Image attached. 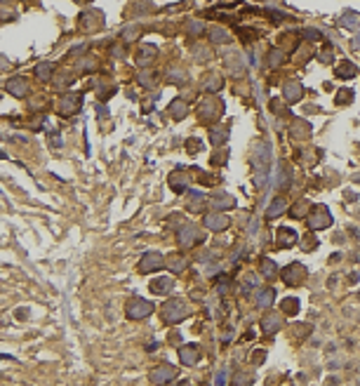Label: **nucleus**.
<instances>
[{"label": "nucleus", "mask_w": 360, "mask_h": 386, "mask_svg": "<svg viewBox=\"0 0 360 386\" xmlns=\"http://www.w3.org/2000/svg\"><path fill=\"white\" fill-rule=\"evenodd\" d=\"M301 36H304L306 40L320 42V40H322V31H318V28H304V31H301Z\"/></svg>", "instance_id": "48"}, {"label": "nucleus", "mask_w": 360, "mask_h": 386, "mask_svg": "<svg viewBox=\"0 0 360 386\" xmlns=\"http://www.w3.org/2000/svg\"><path fill=\"white\" fill-rule=\"evenodd\" d=\"M280 308H282V313H287V316H297V313H299V299L287 297V299L280 302Z\"/></svg>", "instance_id": "36"}, {"label": "nucleus", "mask_w": 360, "mask_h": 386, "mask_svg": "<svg viewBox=\"0 0 360 386\" xmlns=\"http://www.w3.org/2000/svg\"><path fill=\"white\" fill-rule=\"evenodd\" d=\"M210 139H212L214 146H221V144H226V142H228V130L224 127V125H221V127L217 125V127L210 130Z\"/></svg>", "instance_id": "31"}, {"label": "nucleus", "mask_w": 360, "mask_h": 386, "mask_svg": "<svg viewBox=\"0 0 360 386\" xmlns=\"http://www.w3.org/2000/svg\"><path fill=\"white\" fill-rule=\"evenodd\" d=\"M228 278L226 276H221V278H217V294H226L228 292Z\"/></svg>", "instance_id": "51"}, {"label": "nucleus", "mask_w": 360, "mask_h": 386, "mask_svg": "<svg viewBox=\"0 0 360 386\" xmlns=\"http://www.w3.org/2000/svg\"><path fill=\"white\" fill-rule=\"evenodd\" d=\"M351 45H353V50H360V36H356V38L351 40Z\"/></svg>", "instance_id": "63"}, {"label": "nucleus", "mask_w": 360, "mask_h": 386, "mask_svg": "<svg viewBox=\"0 0 360 386\" xmlns=\"http://www.w3.org/2000/svg\"><path fill=\"white\" fill-rule=\"evenodd\" d=\"M177 377V367L172 365H158L153 372H151V384H170Z\"/></svg>", "instance_id": "12"}, {"label": "nucleus", "mask_w": 360, "mask_h": 386, "mask_svg": "<svg viewBox=\"0 0 360 386\" xmlns=\"http://www.w3.org/2000/svg\"><path fill=\"white\" fill-rule=\"evenodd\" d=\"M202 31H205V26H202V21H198V19H191L186 24L188 36H202Z\"/></svg>", "instance_id": "44"}, {"label": "nucleus", "mask_w": 360, "mask_h": 386, "mask_svg": "<svg viewBox=\"0 0 360 386\" xmlns=\"http://www.w3.org/2000/svg\"><path fill=\"white\" fill-rule=\"evenodd\" d=\"M214 384H228V372H226V370H221V372L214 377Z\"/></svg>", "instance_id": "56"}, {"label": "nucleus", "mask_w": 360, "mask_h": 386, "mask_svg": "<svg viewBox=\"0 0 360 386\" xmlns=\"http://www.w3.org/2000/svg\"><path fill=\"white\" fill-rule=\"evenodd\" d=\"M156 73H151V71H144V73H141V76H139V82H141V85H144V87H153V85H156Z\"/></svg>", "instance_id": "50"}, {"label": "nucleus", "mask_w": 360, "mask_h": 386, "mask_svg": "<svg viewBox=\"0 0 360 386\" xmlns=\"http://www.w3.org/2000/svg\"><path fill=\"white\" fill-rule=\"evenodd\" d=\"M165 266L170 268L172 273H184V268H186V259H184L181 254H170V257L165 259Z\"/></svg>", "instance_id": "24"}, {"label": "nucleus", "mask_w": 360, "mask_h": 386, "mask_svg": "<svg viewBox=\"0 0 360 386\" xmlns=\"http://www.w3.org/2000/svg\"><path fill=\"white\" fill-rule=\"evenodd\" d=\"M193 54H196V61H207V59L212 57V52H210L207 47H202V45H196V47H193Z\"/></svg>", "instance_id": "47"}, {"label": "nucleus", "mask_w": 360, "mask_h": 386, "mask_svg": "<svg viewBox=\"0 0 360 386\" xmlns=\"http://www.w3.org/2000/svg\"><path fill=\"white\" fill-rule=\"evenodd\" d=\"M311 330H313L311 325H294V327H292V337L301 342V339H306L308 334H311Z\"/></svg>", "instance_id": "42"}, {"label": "nucleus", "mask_w": 360, "mask_h": 386, "mask_svg": "<svg viewBox=\"0 0 360 386\" xmlns=\"http://www.w3.org/2000/svg\"><path fill=\"white\" fill-rule=\"evenodd\" d=\"M271 144L268 142H261L259 146L254 148V167H257V174H254V184L259 188L266 186L268 182V167H271Z\"/></svg>", "instance_id": "1"}, {"label": "nucleus", "mask_w": 360, "mask_h": 386, "mask_svg": "<svg viewBox=\"0 0 360 386\" xmlns=\"http://www.w3.org/2000/svg\"><path fill=\"white\" fill-rule=\"evenodd\" d=\"M290 130H292V137H297V139H308L311 137V125L306 120H294Z\"/></svg>", "instance_id": "26"}, {"label": "nucleus", "mask_w": 360, "mask_h": 386, "mask_svg": "<svg viewBox=\"0 0 360 386\" xmlns=\"http://www.w3.org/2000/svg\"><path fill=\"white\" fill-rule=\"evenodd\" d=\"M80 106H82V97L76 92H68V94H64L61 102H59V113L71 116V113H78Z\"/></svg>", "instance_id": "11"}, {"label": "nucleus", "mask_w": 360, "mask_h": 386, "mask_svg": "<svg viewBox=\"0 0 360 386\" xmlns=\"http://www.w3.org/2000/svg\"><path fill=\"white\" fill-rule=\"evenodd\" d=\"M68 82H73V76H68V73H66V78L54 80V85H57V87H64V85H68Z\"/></svg>", "instance_id": "59"}, {"label": "nucleus", "mask_w": 360, "mask_h": 386, "mask_svg": "<svg viewBox=\"0 0 360 386\" xmlns=\"http://www.w3.org/2000/svg\"><path fill=\"white\" fill-rule=\"evenodd\" d=\"M191 316V306H188L184 299H170V302H165V306H162V320L167 323V325H177V323H181L184 318Z\"/></svg>", "instance_id": "2"}, {"label": "nucleus", "mask_w": 360, "mask_h": 386, "mask_svg": "<svg viewBox=\"0 0 360 386\" xmlns=\"http://www.w3.org/2000/svg\"><path fill=\"white\" fill-rule=\"evenodd\" d=\"M259 271H261V276H264V278H276V276H278V264H276V262H273V259H261V262H259Z\"/></svg>", "instance_id": "29"}, {"label": "nucleus", "mask_w": 360, "mask_h": 386, "mask_svg": "<svg viewBox=\"0 0 360 386\" xmlns=\"http://www.w3.org/2000/svg\"><path fill=\"white\" fill-rule=\"evenodd\" d=\"M52 73H54V66L50 64V61H42V64H38V66H36V78L42 80V82L52 78Z\"/></svg>", "instance_id": "37"}, {"label": "nucleus", "mask_w": 360, "mask_h": 386, "mask_svg": "<svg viewBox=\"0 0 360 386\" xmlns=\"http://www.w3.org/2000/svg\"><path fill=\"white\" fill-rule=\"evenodd\" d=\"M308 271L304 264H290V266H285L282 271H280V278H282V283H287V285H301L304 280H306Z\"/></svg>", "instance_id": "6"}, {"label": "nucleus", "mask_w": 360, "mask_h": 386, "mask_svg": "<svg viewBox=\"0 0 360 386\" xmlns=\"http://www.w3.org/2000/svg\"><path fill=\"white\" fill-rule=\"evenodd\" d=\"M202 226L205 228H210V231H226L228 226H231V222H228V217L226 214H221V212H210V214H205L202 217Z\"/></svg>", "instance_id": "9"}, {"label": "nucleus", "mask_w": 360, "mask_h": 386, "mask_svg": "<svg viewBox=\"0 0 360 386\" xmlns=\"http://www.w3.org/2000/svg\"><path fill=\"white\" fill-rule=\"evenodd\" d=\"M139 33H141V26H139V24H130V26L122 31V40H125V42H132V40H137Z\"/></svg>", "instance_id": "41"}, {"label": "nucleus", "mask_w": 360, "mask_h": 386, "mask_svg": "<svg viewBox=\"0 0 360 386\" xmlns=\"http://www.w3.org/2000/svg\"><path fill=\"white\" fill-rule=\"evenodd\" d=\"M332 59H334L332 50H325V52H320V61H322V64H332Z\"/></svg>", "instance_id": "55"}, {"label": "nucleus", "mask_w": 360, "mask_h": 386, "mask_svg": "<svg viewBox=\"0 0 360 386\" xmlns=\"http://www.w3.org/2000/svg\"><path fill=\"white\" fill-rule=\"evenodd\" d=\"M202 139H198V137H191V139H186V151L188 153H200L202 151Z\"/></svg>", "instance_id": "46"}, {"label": "nucleus", "mask_w": 360, "mask_h": 386, "mask_svg": "<svg viewBox=\"0 0 360 386\" xmlns=\"http://www.w3.org/2000/svg\"><path fill=\"white\" fill-rule=\"evenodd\" d=\"M212 163H214V165H219V163H221V165H224V163H226V151H224V153H221V156H219V153H217V156H214V158H212Z\"/></svg>", "instance_id": "61"}, {"label": "nucleus", "mask_w": 360, "mask_h": 386, "mask_svg": "<svg viewBox=\"0 0 360 386\" xmlns=\"http://www.w3.org/2000/svg\"><path fill=\"white\" fill-rule=\"evenodd\" d=\"M14 316H17V318H28V308H19Z\"/></svg>", "instance_id": "62"}, {"label": "nucleus", "mask_w": 360, "mask_h": 386, "mask_svg": "<svg viewBox=\"0 0 360 386\" xmlns=\"http://www.w3.org/2000/svg\"><path fill=\"white\" fill-rule=\"evenodd\" d=\"M7 92L14 94V97H24L28 92V80L21 78V76H14V78L7 80Z\"/></svg>", "instance_id": "19"}, {"label": "nucleus", "mask_w": 360, "mask_h": 386, "mask_svg": "<svg viewBox=\"0 0 360 386\" xmlns=\"http://www.w3.org/2000/svg\"><path fill=\"white\" fill-rule=\"evenodd\" d=\"M184 80H186V71H184V68H167V71H165V82L181 85Z\"/></svg>", "instance_id": "35"}, {"label": "nucleus", "mask_w": 360, "mask_h": 386, "mask_svg": "<svg viewBox=\"0 0 360 386\" xmlns=\"http://www.w3.org/2000/svg\"><path fill=\"white\" fill-rule=\"evenodd\" d=\"M153 308H156V306H153L151 302L134 297V299L127 302L125 313H127V318H130V320H141V318H146V316H151V313H153Z\"/></svg>", "instance_id": "5"}, {"label": "nucleus", "mask_w": 360, "mask_h": 386, "mask_svg": "<svg viewBox=\"0 0 360 386\" xmlns=\"http://www.w3.org/2000/svg\"><path fill=\"white\" fill-rule=\"evenodd\" d=\"M200 358V348L196 344H186V346L179 348V360H181V365H186V367H193Z\"/></svg>", "instance_id": "15"}, {"label": "nucleus", "mask_w": 360, "mask_h": 386, "mask_svg": "<svg viewBox=\"0 0 360 386\" xmlns=\"http://www.w3.org/2000/svg\"><path fill=\"white\" fill-rule=\"evenodd\" d=\"M308 228L311 231H322V228H330L332 226V212L327 205H316L311 207V214H308Z\"/></svg>", "instance_id": "4"}, {"label": "nucleus", "mask_w": 360, "mask_h": 386, "mask_svg": "<svg viewBox=\"0 0 360 386\" xmlns=\"http://www.w3.org/2000/svg\"><path fill=\"white\" fill-rule=\"evenodd\" d=\"M254 285H257V276H247V278H245V285H242V290H240V292L250 294V290H252Z\"/></svg>", "instance_id": "53"}, {"label": "nucleus", "mask_w": 360, "mask_h": 386, "mask_svg": "<svg viewBox=\"0 0 360 386\" xmlns=\"http://www.w3.org/2000/svg\"><path fill=\"white\" fill-rule=\"evenodd\" d=\"M285 64V52L282 50H278V47H273L271 52H268V66L271 68H278Z\"/></svg>", "instance_id": "38"}, {"label": "nucleus", "mask_w": 360, "mask_h": 386, "mask_svg": "<svg viewBox=\"0 0 360 386\" xmlns=\"http://www.w3.org/2000/svg\"><path fill=\"white\" fill-rule=\"evenodd\" d=\"M334 76H337V78H341V80H351V78H356V76H358V66H356L353 61L344 59L339 66L334 68Z\"/></svg>", "instance_id": "20"}, {"label": "nucleus", "mask_w": 360, "mask_h": 386, "mask_svg": "<svg viewBox=\"0 0 360 386\" xmlns=\"http://www.w3.org/2000/svg\"><path fill=\"white\" fill-rule=\"evenodd\" d=\"M210 207H214L217 212H221V210H231V207H236V198L226 193V191H217L210 200Z\"/></svg>", "instance_id": "13"}, {"label": "nucleus", "mask_w": 360, "mask_h": 386, "mask_svg": "<svg viewBox=\"0 0 360 386\" xmlns=\"http://www.w3.org/2000/svg\"><path fill=\"white\" fill-rule=\"evenodd\" d=\"M80 26L85 28V31H97V28H101L104 26L101 12H85L80 17Z\"/></svg>", "instance_id": "18"}, {"label": "nucleus", "mask_w": 360, "mask_h": 386, "mask_svg": "<svg viewBox=\"0 0 360 386\" xmlns=\"http://www.w3.org/2000/svg\"><path fill=\"white\" fill-rule=\"evenodd\" d=\"M339 26H341V28H348V31H356V28H360V12L346 10V12L339 17Z\"/></svg>", "instance_id": "22"}, {"label": "nucleus", "mask_w": 360, "mask_h": 386, "mask_svg": "<svg viewBox=\"0 0 360 386\" xmlns=\"http://www.w3.org/2000/svg\"><path fill=\"white\" fill-rule=\"evenodd\" d=\"M236 384H252V377H250V374H238Z\"/></svg>", "instance_id": "60"}, {"label": "nucleus", "mask_w": 360, "mask_h": 386, "mask_svg": "<svg viewBox=\"0 0 360 386\" xmlns=\"http://www.w3.org/2000/svg\"><path fill=\"white\" fill-rule=\"evenodd\" d=\"M200 238H202V233L198 231L196 224H181L179 231H177V240H179L181 247H193Z\"/></svg>", "instance_id": "7"}, {"label": "nucleus", "mask_w": 360, "mask_h": 386, "mask_svg": "<svg viewBox=\"0 0 360 386\" xmlns=\"http://www.w3.org/2000/svg\"><path fill=\"white\" fill-rule=\"evenodd\" d=\"M264 14H266V17H271V21H273V24H280V21H287V19H290L287 14L280 12V10H266Z\"/></svg>", "instance_id": "49"}, {"label": "nucleus", "mask_w": 360, "mask_h": 386, "mask_svg": "<svg viewBox=\"0 0 360 386\" xmlns=\"http://www.w3.org/2000/svg\"><path fill=\"white\" fill-rule=\"evenodd\" d=\"M170 188H174L177 193H184V191H188V174L172 172V174H170Z\"/></svg>", "instance_id": "23"}, {"label": "nucleus", "mask_w": 360, "mask_h": 386, "mask_svg": "<svg viewBox=\"0 0 360 386\" xmlns=\"http://www.w3.org/2000/svg\"><path fill=\"white\" fill-rule=\"evenodd\" d=\"M282 327V320H280L278 313H266L261 318V332L264 334H276Z\"/></svg>", "instance_id": "17"}, {"label": "nucleus", "mask_w": 360, "mask_h": 386, "mask_svg": "<svg viewBox=\"0 0 360 386\" xmlns=\"http://www.w3.org/2000/svg\"><path fill=\"white\" fill-rule=\"evenodd\" d=\"M226 66L236 73V76H240L242 71H245V61H242V54H236V52H231L226 57Z\"/></svg>", "instance_id": "30"}, {"label": "nucleus", "mask_w": 360, "mask_h": 386, "mask_svg": "<svg viewBox=\"0 0 360 386\" xmlns=\"http://www.w3.org/2000/svg\"><path fill=\"white\" fill-rule=\"evenodd\" d=\"M301 247H304L306 252H311V250H316V247H318V240H313V236H306V238H304V245H301Z\"/></svg>", "instance_id": "54"}, {"label": "nucleus", "mask_w": 360, "mask_h": 386, "mask_svg": "<svg viewBox=\"0 0 360 386\" xmlns=\"http://www.w3.org/2000/svg\"><path fill=\"white\" fill-rule=\"evenodd\" d=\"M188 198H191L188 210H191V212H200V210H202V191H198V188H188Z\"/></svg>", "instance_id": "34"}, {"label": "nucleus", "mask_w": 360, "mask_h": 386, "mask_svg": "<svg viewBox=\"0 0 360 386\" xmlns=\"http://www.w3.org/2000/svg\"><path fill=\"white\" fill-rule=\"evenodd\" d=\"M238 36L245 40V42H250V40L259 38V31H257V28H250V26H242V28H238Z\"/></svg>", "instance_id": "45"}, {"label": "nucleus", "mask_w": 360, "mask_h": 386, "mask_svg": "<svg viewBox=\"0 0 360 386\" xmlns=\"http://www.w3.org/2000/svg\"><path fill=\"white\" fill-rule=\"evenodd\" d=\"M297 240H299V236H297V231H294V228L278 226V231H276V247L287 250V247H294V245H297Z\"/></svg>", "instance_id": "10"}, {"label": "nucleus", "mask_w": 360, "mask_h": 386, "mask_svg": "<svg viewBox=\"0 0 360 386\" xmlns=\"http://www.w3.org/2000/svg\"><path fill=\"white\" fill-rule=\"evenodd\" d=\"M224 113V104L217 99V97H205L202 102L198 104V118L200 122H214V120L219 118Z\"/></svg>", "instance_id": "3"}, {"label": "nucleus", "mask_w": 360, "mask_h": 386, "mask_svg": "<svg viewBox=\"0 0 360 386\" xmlns=\"http://www.w3.org/2000/svg\"><path fill=\"white\" fill-rule=\"evenodd\" d=\"M351 102H353V90H346V87L339 90L337 97H334V104H337V106H346V104H351Z\"/></svg>", "instance_id": "40"}, {"label": "nucleus", "mask_w": 360, "mask_h": 386, "mask_svg": "<svg viewBox=\"0 0 360 386\" xmlns=\"http://www.w3.org/2000/svg\"><path fill=\"white\" fill-rule=\"evenodd\" d=\"M148 290L153 294H167L174 290V280L172 278H156V280H151Z\"/></svg>", "instance_id": "21"}, {"label": "nucleus", "mask_w": 360, "mask_h": 386, "mask_svg": "<svg viewBox=\"0 0 360 386\" xmlns=\"http://www.w3.org/2000/svg\"><path fill=\"white\" fill-rule=\"evenodd\" d=\"M252 365H261V363H264V360H266V351H264V348H259V351H254L252 353Z\"/></svg>", "instance_id": "52"}, {"label": "nucleus", "mask_w": 360, "mask_h": 386, "mask_svg": "<svg viewBox=\"0 0 360 386\" xmlns=\"http://www.w3.org/2000/svg\"><path fill=\"white\" fill-rule=\"evenodd\" d=\"M224 87V80H221V76H212V78L205 82V90L207 92H219Z\"/></svg>", "instance_id": "43"}, {"label": "nucleus", "mask_w": 360, "mask_h": 386, "mask_svg": "<svg viewBox=\"0 0 360 386\" xmlns=\"http://www.w3.org/2000/svg\"><path fill=\"white\" fill-rule=\"evenodd\" d=\"M273 302H276V290L273 287H266V290L257 292V306L259 308H268Z\"/></svg>", "instance_id": "27"}, {"label": "nucleus", "mask_w": 360, "mask_h": 386, "mask_svg": "<svg viewBox=\"0 0 360 386\" xmlns=\"http://www.w3.org/2000/svg\"><path fill=\"white\" fill-rule=\"evenodd\" d=\"M304 97V85L301 82H297V80H290V82H285V87H282V99L287 102V104H294V102H299Z\"/></svg>", "instance_id": "14"}, {"label": "nucleus", "mask_w": 360, "mask_h": 386, "mask_svg": "<svg viewBox=\"0 0 360 386\" xmlns=\"http://www.w3.org/2000/svg\"><path fill=\"white\" fill-rule=\"evenodd\" d=\"M170 113H172V118L174 120H181L184 116L188 113V106H186V102L184 99H174L172 104H170V108H167Z\"/></svg>", "instance_id": "33"}, {"label": "nucleus", "mask_w": 360, "mask_h": 386, "mask_svg": "<svg viewBox=\"0 0 360 386\" xmlns=\"http://www.w3.org/2000/svg\"><path fill=\"white\" fill-rule=\"evenodd\" d=\"M308 210H311V203H308V200H299V203H294L287 212H290L292 219H301V217H306L308 214Z\"/></svg>", "instance_id": "32"}, {"label": "nucleus", "mask_w": 360, "mask_h": 386, "mask_svg": "<svg viewBox=\"0 0 360 386\" xmlns=\"http://www.w3.org/2000/svg\"><path fill=\"white\" fill-rule=\"evenodd\" d=\"M290 177H292V170H287V165H285V163H280L278 172L273 174V186L287 191V188H290Z\"/></svg>", "instance_id": "16"}, {"label": "nucleus", "mask_w": 360, "mask_h": 386, "mask_svg": "<svg viewBox=\"0 0 360 386\" xmlns=\"http://www.w3.org/2000/svg\"><path fill=\"white\" fill-rule=\"evenodd\" d=\"M162 266H165V257L160 252H148L139 262V273H153V271H158Z\"/></svg>", "instance_id": "8"}, {"label": "nucleus", "mask_w": 360, "mask_h": 386, "mask_svg": "<svg viewBox=\"0 0 360 386\" xmlns=\"http://www.w3.org/2000/svg\"><path fill=\"white\" fill-rule=\"evenodd\" d=\"M271 108H273V113H276V116H285V113H287V111H285V106H282V104H278V102H271Z\"/></svg>", "instance_id": "57"}, {"label": "nucleus", "mask_w": 360, "mask_h": 386, "mask_svg": "<svg viewBox=\"0 0 360 386\" xmlns=\"http://www.w3.org/2000/svg\"><path fill=\"white\" fill-rule=\"evenodd\" d=\"M210 40L217 42V45H228V42H231V33H228L226 28L212 26L210 28Z\"/></svg>", "instance_id": "28"}, {"label": "nucleus", "mask_w": 360, "mask_h": 386, "mask_svg": "<svg viewBox=\"0 0 360 386\" xmlns=\"http://www.w3.org/2000/svg\"><path fill=\"white\" fill-rule=\"evenodd\" d=\"M156 54H158V50H156L153 45H148V47H141V52H139V59H137V61H139L141 66H144V64H151V61L156 59Z\"/></svg>", "instance_id": "39"}, {"label": "nucleus", "mask_w": 360, "mask_h": 386, "mask_svg": "<svg viewBox=\"0 0 360 386\" xmlns=\"http://www.w3.org/2000/svg\"><path fill=\"white\" fill-rule=\"evenodd\" d=\"M50 142H52L54 146H61V137H59V132H57V130H52V132H50Z\"/></svg>", "instance_id": "58"}, {"label": "nucleus", "mask_w": 360, "mask_h": 386, "mask_svg": "<svg viewBox=\"0 0 360 386\" xmlns=\"http://www.w3.org/2000/svg\"><path fill=\"white\" fill-rule=\"evenodd\" d=\"M285 212H287V203L282 198H276V200H271V205H268L266 219H276V217H280V214H285Z\"/></svg>", "instance_id": "25"}]
</instances>
